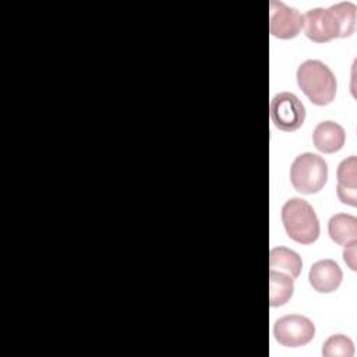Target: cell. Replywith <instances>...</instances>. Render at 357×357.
Wrapping results in <instances>:
<instances>
[{
    "label": "cell",
    "mask_w": 357,
    "mask_h": 357,
    "mask_svg": "<svg viewBox=\"0 0 357 357\" xmlns=\"http://www.w3.org/2000/svg\"><path fill=\"white\" fill-rule=\"evenodd\" d=\"M346 141V132L343 127L335 121L326 120L319 124L312 131L314 146L324 153H333L343 148Z\"/></svg>",
    "instance_id": "30bf717a"
},
{
    "label": "cell",
    "mask_w": 357,
    "mask_h": 357,
    "mask_svg": "<svg viewBox=\"0 0 357 357\" xmlns=\"http://www.w3.org/2000/svg\"><path fill=\"white\" fill-rule=\"evenodd\" d=\"M356 244H357V240L346 244L343 251V259L351 271H356Z\"/></svg>",
    "instance_id": "9a60e30c"
},
{
    "label": "cell",
    "mask_w": 357,
    "mask_h": 357,
    "mask_svg": "<svg viewBox=\"0 0 357 357\" xmlns=\"http://www.w3.org/2000/svg\"><path fill=\"white\" fill-rule=\"evenodd\" d=\"M293 278L284 272L269 269V304L271 307H280L286 304L293 296Z\"/></svg>",
    "instance_id": "4fadbf2b"
},
{
    "label": "cell",
    "mask_w": 357,
    "mask_h": 357,
    "mask_svg": "<svg viewBox=\"0 0 357 357\" xmlns=\"http://www.w3.org/2000/svg\"><path fill=\"white\" fill-rule=\"evenodd\" d=\"M269 31L279 39H293L303 29V15L297 8L290 7L279 0L271 1Z\"/></svg>",
    "instance_id": "52a82bcc"
},
{
    "label": "cell",
    "mask_w": 357,
    "mask_h": 357,
    "mask_svg": "<svg viewBox=\"0 0 357 357\" xmlns=\"http://www.w3.org/2000/svg\"><path fill=\"white\" fill-rule=\"evenodd\" d=\"M322 354L325 357H351L354 354V346L351 339L346 335H332L325 340Z\"/></svg>",
    "instance_id": "5bb4252c"
},
{
    "label": "cell",
    "mask_w": 357,
    "mask_h": 357,
    "mask_svg": "<svg viewBox=\"0 0 357 357\" xmlns=\"http://www.w3.org/2000/svg\"><path fill=\"white\" fill-rule=\"evenodd\" d=\"M328 180L326 162L312 153L298 155L290 166V181L296 191L301 194H315L321 191Z\"/></svg>",
    "instance_id": "277c9868"
},
{
    "label": "cell",
    "mask_w": 357,
    "mask_h": 357,
    "mask_svg": "<svg viewBox=\"0 0 357 357\" xmlns=\"http://www.w3.org/2000/svg\"><path fill=\"white\" fill-rule=\"evenodd\" d=\"M305 36L315 43L347 38L356 29V4L340 1L328 8H312L303 15Z\"/></svg>",
    "instance_id": "6da1fadb"
},
{
    "label": "cell",
    "mask_w": 357,
    "mask_h": 357,
    "mask_svg": "<svg viewBox=\"0 0 357 357\" xmlns=\"http://www.w3.org/2000/svg\"><path fill=\"white\" fill-rule=\"evenodd\" d=\"M328 233L332 241L346 245L357 240V218L349 213H336L328 222Z\"/></svg>",
    "instance_id": "8fae6325"
},
{
    "label": "cell",
    "mask_w": 357,
    "mask_h": 357,
    "mask_svg": "<svg viewBox=\"0 0 357 357\" xmlns=\"http://www.w3.org/2000/svg\"><path fill=\"white\" fill-rule=\"evenodd\" d=\"M271 120L282 131H296L305 120V107L291 92H280L271 99Z\"/></svg>",
    "instance_id": "8992f818"
},
{
    "label": "cell",
    "mask_w": 357,
    "mask_h": 357,
    "mask_svg": "<svg viewBox=\"0 0 357 357\" xmlns=\"http://www.w3.org/2000/svg\"><path fill=\"white\" fill-rule=\"evenodd\" d=\"M343 279V273L337 262L333 259H319L314 262L308 272V280L318 293H332L337 290Z\"/></svg>",
    "instance_id": "ba28073f"
},
{
    "label": "cell",
    "mask_w": 357,
    "mask_h": 357,
    "mask_svg": "<svg viewBox=\"0 0 357 357\" xmlns=\"http://www.w3.org/2000/svg\"><path fill=\"white\" fill-rule=\"evenodd\" d=\"M336 177V192L339 201L350 206H357V158L354 155L339 163Z\"/></svg>",
    "instance_id": "9c48e42d"
},
{
    "label": "cell",
    "mask_w": 357,
    "mask_h": 357,
    "mask_svg": "<svg viewBox=\"0 0 357 357\" xmlns=\"http://www.w3.org/2000/svg\"><path fill=\"white\" fill-rule=\"evenodd\" d=\"M276 342L286 347H301L315 336L314 322L300 314H289L279 318L273 325Z\"/></svg>",
    "instance_id": "5b68a950"
},
{
    "label": "cell",
    "mask_w": 357,
    "mask_h": 357,
    "mask_svg": "<svg viewBox=\"0 0 357 357\" xmlns=\"http://www.w3.org/2000/svg\"><path fill=\"white\" fill-rule=\"evenodd\" d=\"M269 268L296 279L301 272L303 262L296 251L286 247H273L269 252Z\"/></svg>",
    "instance_id": "7c38bea8"
},
{
    "label": "cell",
    "mask_w": 357,
    "mask_h": 357,
    "mask_svg": "<svg viewBox=\"0 0 357 357\" xmlns=\"http://www.w3.org/2000/svg\"><path fill=\"white\" fill-rule=\"evenodd\" d=\"M297 85L317 106L329 105L336 95V77L321 60H305L297 68Z\"/></svg>",
    "instance_id": "7a4b0ae2"
},
{
    "label": "cell",
    "mask_w": 357,
    "mask_h": 357,
    "mask_svg": "<svg viewBox=\"0 0 357 357\" xmlns=\"http://www.w3.org/2000/svg\"><path fill=\"white\" fill-rule=\"evenodd\" d=\"M282 222L287 236L296 243L312 244L319 237V220L305 199L286 201L282 206Z\"/></svg>",
    "instance_id": "3957f363"
}]
</instances>
